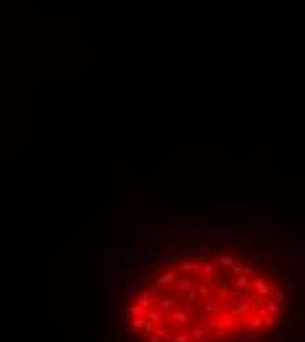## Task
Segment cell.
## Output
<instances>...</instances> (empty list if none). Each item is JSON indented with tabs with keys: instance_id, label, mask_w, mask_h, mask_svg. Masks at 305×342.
I'll list each match as a JSON object with an SVG mask.
<instances>
[{
	"instance_id": "6da1fadb",
	"label": "cell",
	"mask_w": 305,
	"mask_h": 342,
	"mask_svg": "<svg viewBox=\"0 0 305 342\" xmlns=\"http://www.w3.org/2000/svg\"><path fill=\"white\" fill-rule=\"evenodd\" d=\"M305 261L284 247L190 239L147 253L118 303V342H298Z\"/></svg>"
}]
</instances>
